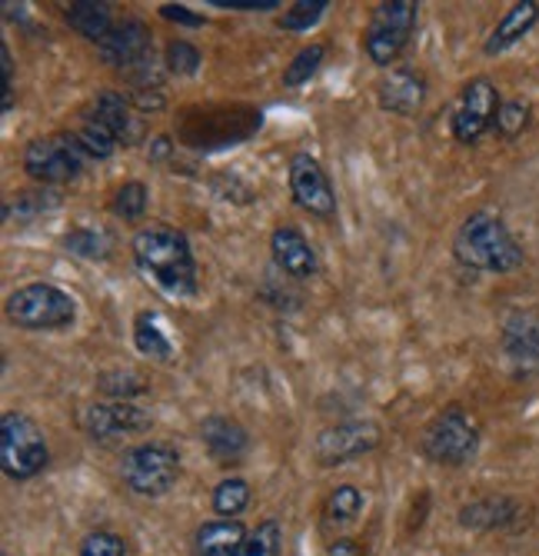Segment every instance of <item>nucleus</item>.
<instances>
[{"label":"nucleus","mask_w":539,"mask_h":556,"mask_svg":"<svg viewBox=\"0 0 539 556\" xmlns=\"http://www.w3.org/2000/svg\"><path fill=\"white\" fill-rule=\"evenodd\" d=\"M130 254L140 274L151 277L170 296H197V261L183 230L151 224L133 233Z\"/></svg>","instance_id":"obj_1"},{"label":"nucleus","mask_w":539,"mask_h":556,"mask_svg":"<svg viewBox=\"0 0 539 556\" xmlns=\"http://www.w3.org/2000/svg\"><path fill=\"white\" fill-rule=\"evenodd\" d=\"M453 257L460 267L476 274H513L526 261L519 240L493 211H476L460 224L453 237Z\"/></svg>","instance_id":"obj_2"},{"label":"nucleus","mask_w":539,"mask_h":556,"mask_svg":"<svg viewBox=\"0 0 539 556\" xmlns=\"http://www.w3.org/2000/svg\"><path fill=\"white\" fill-rule=\"evenodd\" d=\"M479 424L476 417L460 407V403H450V407L439 410L420 437V450L429 464L439 467H466L476 460L479 453Z\"/></svg>","instance_id":"obj_3"},{"label":"nucleus","mask_w":539,"mask_h":556,"mask_svg":"<svg viewBox=\"0 0 539 556\" xmlns=\"http://www.w3.org/2000/svg\"><path fill=\"white\" fill-rule=\"evenodd\" d=\"M8 320L30 333L67 330L77 320V300L57 283H24L8 296Z\"/></svg>","instance_id":"obj_4"},{"label":"nucleus","mask_w":539,"mask_h":556,"mask_svg":"<svg viewBox=\"0 0 539 556\" xmlns=\"http://www.w3.org/2000/svg\"><path fill=\"white\" fill-rule=\"evenodd\" d=\"M416 21L420 4H413V0H383V4H376L363 34V54L370 58V64L394 71L416 30Z\"/></svg>","instance_id":"obj_5"},{"label":"nucleus","mask_w":539,"mask_h":556,"mask_svg":"<svg viewBox=\"0 0 539 556\" xmlns=\"http://www.w3.org/2000/svg\"><path fill=\"white\" fill-rule=\"evenodd\" d=\"M47 464H51V450H47V437L37 420L21 410H8L0 417V470L24 483L43 473Z\"/></svg>","instance_id":"obj_6"},{"label":"nucleus","mask_w":539,"mask_h":556,"mask_svg":"<svg viewBox=\"0 0 539 556\" xmlns=\"http://www.w3.org/2000/svg\"><path fill=\"white\" fill-rule=\"evenodd\" d=\"M120 480L133 496H146V500L167 496L180 480L177 446L151 440V443H140V446L127 450L120 460Z\"/></svg>","instance_id":"obj_7"},{"label":"nucleus","mask_w":539,"mask_h":556,"mask_svg":"<svg viewBox=\"0 0 539 556\" xmlns=\"http://www.w3.org/2000/svg\"><path fill=\"white\" fill-rule=\"evenodd\" d=\"M500 90L489 77H473L463 84L460 97H457V108H453V121H450V130H453V140L463 143V147H473L479 143L489 130L497 124V114H500Z\"/></svg>","instance_id":"obj_8"},{"label":"nucleus","mask_w":539,"mask_h":556,"mask_svg":"<svg viewBox=\"0 0 539 556\" xmlns=\"http://www.w3.org/2000/svg\"><path fill=\"white\" fill-rule=\"evenodd\" d=\"M24 170L43 184V187H61L80 177L84 170V154L74 140V134L61 137H37L24 147Z\"/></svg>","instance_id":"obj_9"},{"label":"nucleus","mask_w":539,"mask_h":556,"mask_svg":"<svg viewBox=\"0 0 539 556\" xmlns=\"http://www.w3.org/2000/svg\"><path fill=\"white\" fill-rule=\"evenodd\" d=\"M383 440V427L376 420H343L317 433L313 440V457L320 467H343L357 457L373 453Z\"/></svg>","instance_id":"obj_10"},{"label":"nucleus","mask_w":539,"mask_h":556,"mask_svg":"<svg viewBox=\"0 0 539 556\" xmlns=\"http://www.w3.org/2000/svg\"><path fill=\"white\" fill-rule=\"evenodd\" d=\"M290 193H293V204L307 211L310 217H320V220L336 217V190L323 164L313 154H307V150L290 157Z\"/></svg>","instance_id":"obj_11"},{"label":"nucleus","mask_w":539,"mask_h":556,"mask_svg":"<svg viewBox=\"0 0 539 556\" xmlns=\"http://www.w3.org/2000/svg\"><path fill=\"white\" fill-rule=\"evenodd\" d=\"M80 427L90 440H114V437H124V433H140L151 427V414L133 407V403H124V400H104V403H90L80 414Z\"/></svg>","instance_id":"obj_12"},{"label":"nucleus","mask_w":539,"mask_h":556,"mask_svg":"<svg viewBox=\"0 0 539 556\" xmlns=\"http://www.w3.org/2000/svg\"><path fill=\"white\" fill-rule=\"evenodd\" d=\"M97 54H101V61L114 71H130L133 64H140L143 58L154 54V34L151 27H146L143 21L137 17H127L120 24H114V30L97 43Z\"/></svg>","instance_id":"obj_13"},{"label":"nucleus","mask_w":539,"mask_h":556,"mask_svg":"<svg viewBox=\"0 0 539 556\" xmlns=\"http://www.w3.org/2000/svg\"><path fill=\"white\" fill-rule=\"evenodd\" d=\"M270 257L273 267L290 280H313L320 270L313 243L297 227H277L270 233Z\"/></svg>","instance_id":"obj_14"},{"label":"nucleus","mask_w":539,"mask_h":556,"mask_svg":"<svg viewBox=\"0 0 539 556\" xmlns=\"http://www.w3.org/2000/svg\"><path fill=\"white\" fill-rule=\"evenodd\" d=\"M426 100V77L410 67H394L386 71L376 84V104L386 114L397 117H413Z\"/></svg>","instance_id":"obj_15"},{"label":"nucleus","mask_w":539,"mask_h":556,"mask_svg":"<svg viewBox=\"0 0 539 556\" xmlns=\"http://www.w3.org/2000/svg\"><path fill=\"white\" fill-rule=\"evenodd\" d=\"M500 340L519 374H532L539 367V311H510L503 317Z\"/></svg>","instance_id":"obj_16"},{"label":"nucleus","mask_w":539,"mask_h":556,"mask_svg":"<svg viewBox=\"0 0 539 556\" xmlns=\"http://www.w3.org/2000/svg\"><path fill=\"white\" fill-rule=\"evenodd\" d=\"M523 523V507L513 496H479L460 507V527L476 533H497V530H516Z\"/></svg>","instance_id":"obj_17"},{"label":"nucleus","mask_w":539,"mask_h":556,"mask_svg":"<svg viewBox=\"0 0 539 556\" xmlns=\"http://www.w3.org/2000/svg\"><path fill=\"white\" fill-rule=\"evenodd\" d=\"M201 440L204 446L210 450V457L220 464V467H230L236 464L243 453L251 450V433L243 424H236L233 417H223V414H210L204 424H201Z\"/></svg>","instance_id":"obj_18"},{"label":"nucleus","mask_w":539,"mask_h":556,"mask_svg":"<svg viewBox=\"0 0 539 556\" xmlns=\"http://www.w3.org/2000/svg\"><path fill=\"white\" fill-rule=\"evenodd\" d=\"M90 114L117 134L120 147H133V143L143 140V121L137 117L130 97H124L120 90H101V93H97L93 104H90Z\"/></svg>","instance_id":"obj_19"},{"label":"nucleus","mask_w":539,"mask_h":556,"mask_svg":"<svg viewBox=\"0 0 539 556\" xmlns=\"http://www.w3.org/2000/svg\"><path fill=\"white\" fill-rule=\"evenodd\" d=\"M536 24H539V4H536V0H519V4H513V8L500 17V24L493 27V34L486 37L483 50H486L489 58L506 54V50L516 47Z\"/></svg>","instance_id":"obj_20"},{"label":"nucleus","mask_w":539,"mask_h":556,"mask_svg":"<svg viewBox=\"0 0 539 556\" xmlns=\"http://www.w3.org/2000/svg\"><path fill=\"white\" fill-rule=\"evenodd\" d=\"M251 530L240 520H207L193 533V556H236Z\"/></svg>","instance_id":"obj_21"},{"label":"nucleus","mask_w":539,"mask_h":556,"mask_svg":"<svg viewBox=\"0 0 539 556\" xmlns=\"http://www.w3.org/2000/svg\"><path fill=\"white\" fill-rule=\"evenodd\" d=\"M64 21L80 37L101 43L114 30V8L104 0H74V4H64Z\"/></svg>","instance_id":"obj_22"},{"label":"nucleus","mask_w":539,"mask_h":556,"mask_svg":"<svg viewBox=\"0 0 539 556\" xmlns=\"http://www.w3.org/2000/svg\"><path fill=\"white\" fill-rule=\"evenodd\" d=\"M61 207V193L57 190H17L4 200V207H0V214H4V224H34L37 217L51 214Z\"/></svg>","instance_id":"obj_23"},{"label":"nucleus","mask_w":539,"mask_h":556,"mask_svg":"<svg viewBox=\"0 0 539 556\" xmlns=\"http://www.w3.org/2000/svg\"><path fill=\"white\" fill-rule=\"evenodd\" d=\"M133 346H137V353H143V357H151L157 364H167L174 357V343H170L161 317L151 311H140L133 317Z\"/></svg>","instance_id":"obj_24"},{"label":"nucleus","mask_w":539,"mask_h":556,"mask_svg":"<svg viewBox=\"0 0 539 556\" xmlns=\"http://www.w3.org/2000/svg\"><path fill=\"white\" fill-rule=\"evenodd\" d=\"M74 140H77V147H80V154L90 157V161H107V157L117 154V147H120L117 134H114L107 124L97 121L93 114H87V117L80 121V127L74 130Z\"/></svg>","instance_id":"obj_25"},{"label":"nucleus","mask_w":539,"mask_h":556,"mask_svg":"<svg viewBox=\"0 0 539 556\" xmlns=\"http://www.w3.org/2000/svg\"><path fill=\"white\" fill-rule=\"evenodd\" d=\"M251 496H254V490H251V483L243 480V477H223V480L214 486V496H210L214 514H217L220 520H236L243 510L251 507Z\"/></svg>","instance_id":"obj_26"},{"label":"nucleus","mask_w":539,"mask_h":556,"mask_svg":"<svg viewBox=\"0 0 539 556\" xmlns=\"http://www.w3.org/2000/svg\"><path fill=\"white\" fill-rule=\"evenodd\" d=\"M367 507V496L360 486L354 483H339L336 490H330L326 503H323V517L326 523H354Z\"/></svg>","instance_id":"obj_27"},{"label":"nucleus","mask_w":539,"mask_h":556,"mask_svg":"<svg viewBox=\"0 0 539 556\" xmlns=\"http://www.w3.org/2000/svg\"><path fill=\"white\" fill-rule=\"evenodd\" d=\"M97 390H101L107 400H124V403H130L133 396H143L151 387H146L143 374H137V370H130V367H117V370H104L101 377H97Z\"/></svg>","instance_id":"obj_28"},{"label":"nucleus","mask_w":539,"mask_h":556,"mask_svg":"<svg viewBox=\"0 0 539 556\" xmlns=\"http://www.w3.org/2000/svg\"><path fill=\"white\" fill-rule=\"evenodd\" d=\"M280 553H283V527H280V520L270 517L251 530V536L243 540L236 556H280Z\"/></svg>","instance_id":"obj_29"},{"label":"nucleus","mask_w":539,"mask_h":556,"mask_svg":"<svg viewBox=\"0 0 539 556\" xmlns=\"http://www.w3.org/2000/svg\"><path fill=\"white\" fill-rule=\"evenodd\" d=\"M323 61H326V47L323 43H310V47L297 50L293 61L283 67V87H304V84H310V77L320 71Z\"/></svg>","instance_id":"obj_30"},{"label":"nucleus","mask_w":539,"mask_h":556,"mask_svg":"<svg viewBox=\"0 0 539 556\" xmlns=\"http://www.w3.org/2000/svg\"><path fill=\"white\" fill-rule=\"evenodd\" d=\"M64 247L70 254L84 257V261H107L111 257V237L104 230L93 227H77L64 237Z\"/></svg>","instance_id":"obj_31"},{"label":"nucleus","mask_w":539,"mask_h":556,"mask_svg":"<svg viewBox=\"0 0 539 556\" xmlns=\"http://www.w3.org/2000/svg\"><path fill=\"white\" fill-rule=\"evenodd\" d=\"M146 207H151V190H146V184H140V180H127L124 187H117V193L111 200V211L120 220H140L146 214Z\"/></svg>","instance_id":"obj_32"},{"label":"nucleus","mask_w":539,"mask_h":556,"mask_svg":"<svg viewBox=\"0 0 539 556\" xmlns=\"http://www.w3.org/2000/svg\"><path fill=\"white\" fill-rule=\"evenodd\" d=\"M164 67H167V74L193 77V74L204 67V54L190 40H170L164 47Z\"/></svg>","instance_id":"obj_33"},{"label":"nucleus","mask_w":539,"mask_h":556,"mask_svg":"<svg viewBox=\"0 0 539 556\" xmlns=\"http://www.w3.org/2000/svg\"><path fill=\"white\" fill-rule=\"evenodd\" d=\"M529 121H532V108L526 104V100L513 97V100H503V104H500V114H497L493 130H497L503 140H516V137L526 134Z\"/></svg>","instance_id":"obj_34"},{"label":"nucleus","mask_w":539,"mask_h":556,"mask_svg":"<svg viewBox=\"0 0 539 556\" xmlns=\"http://www.w3.org/2000/svg\"><path fill=\"white\" fill-rule=\"evenodd\" d=\"M326 0H297L290 11H283V17L277 21L283 30H310L323 14H326Z\"/></svg>","instance_id":"obj_35"},{"label":"nucleus","mask_w":539,"mask_h":556,"mask_svg":"<svg viewBox=\"0 0 539 556\" xmlns=\"http://www.w3.org/2000/svg\"><path fill=\"white\" fill-rule=\"evenodd\" d=\"M80 556H127V543L114 530H93L84 536Z\"/></svg>","instance_id":"obj_36"},{"label":"nucleus","mask_w":539,"mask_h":556,"mask_svg":"<svg viewBox=\"0 0 539 556\" xmlns=\"http://www.w3.org/2000/svg\"><path fill=\"white\" fill-rule=\"evenodd\" d=\"M130 104L137 114H161L167 108V97H164V90H133Z\"/></svg>","instance_id":"obj_37"},{"label":"nucleus","mask_w":539,"mask_h":556,"mask_svg":"<svg viewBox=\"0 0 539 556\" xmlns=\"http://www.w3.org/2000/svg\"><path fill=\"white\" fill-rule=\"evenodd\" d=\"M161 17L170 21V24H177V27H204L207 24L204 14H193L183 4H161Z\"/></svg>","instance_id":"obj_38"},{"label":"nucleus","mask_w":539,"mask_h":556,"mask_svg":"<svg viewBox=\"0 0 539 556\" xmlns=\"http://www.w3.org/2000/svg\"><path fill=\"white\" fill-rule=\"evenodd\" d=\"M0 64H4V114L14 111V61L8 43H0Z\"/></svg>","instance_id":"obj_39"},{"label":"nucleus","mask_w":539,"mask_h":556,"mask_svg":"<svg viewBox=\"0 0 539 556\" xmlns=\"http://www.w3.org/2000/svg\"><path fill=\"white\" fill-rule=\"evenodd\" d=\"M210 4L214 8H227V11H277L280 8V0H257V4H254V0H243V4H240V0H210Z\"/></svg>","instance_id":"obj_40"},{"label":"nucleus","mask_w":539,"mask_h":556,"mask_svg":"<svg viewBox=\"0 0 539 556\" xmlns=\"http://www.w3.org/2000/svg\"><path fill=\"white\" fill-rule=\"evenodd\" d=\"M170 154H174V140H170V137H164V134H161V137H154V140H151V150H146V157H151L154 164L167 161Z\"/></svg>","instance_id":"obj_41"},{"label":"nucleus","mask_w":539,"mask_h":556,"mask_svg":"<svg viewBox=\"0 0 539 556\" xmlns=\"http://www.w3.org/2000/svg\"><path fill=\"white\" fill-rule=\"evenodd\" d=\"M326 556H363V549H360L357 540H336Z\"/></svg>","instance_id":"obj_42"}]
</instances>
